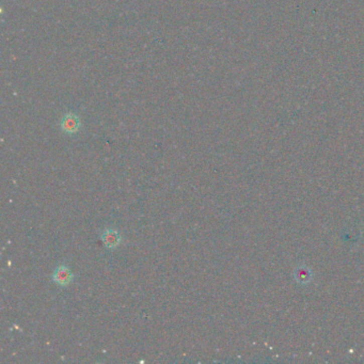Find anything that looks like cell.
<instances>
[{
	"label": "cell",
	"mask_w": 364,
	"mask_h": 364,
	"mask_svg": "<svg viewBox=\"0 0 364 364\" xmlns=\"http://www.w3.org/2000/svg\"><path fill=\"white\" fill-rule=\"evenodd\" d=\"M80 128V121L78 116L74 114H66L61 121V129L67 134H74L78 132Z\"/></svg>",
	"instance_id": "obj_1"
},
{
	"label": "cell",
	"mask_w": 364,
	"mask_h": 364,
	"mask_svg": "<svg viewBox=\"0 0 364 364\" xmlns=\"http://www.w3.org/2000/svg\"><path fill=\"white\" fill-rule=\"evenodd\" d=\"M53 280L60 285H67L72 282L73 275L69 268L61 266L55 270L53 275Z\"/></svg>",
	"instance_id": "obj_2"
},
{
	"label": "cell",
	"mask_w": 364,
	"mask_h": 364,
	"mask_svg": "<svg viewBox=\"0 0 364 364\" xmlns=\"http://www.w3.org/2000/svg\"><path fill=\"white\" fill-rule=\"evenodd\" d=\"M101 239L107 248L114 249L116 248L121 242V236L115 230H106L103 235H101Z\"/></svg>",
	"instance_id": "obj_3"
}]
</instances>
